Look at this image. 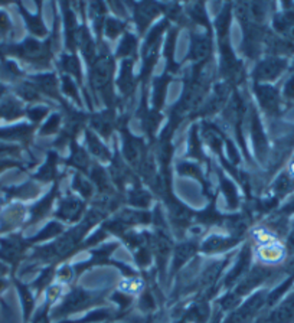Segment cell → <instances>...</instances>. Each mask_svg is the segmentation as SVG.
I'll use <instances>...</instances> for the list:
<instances>
[{"instance_id": "6da1fadb", "label": "cell", "mask_w": 294, "mask_h": 323, "mask_svg": "<svg viewBox=\"0 0 294 323\" xmlns=\"http://www.w3.org/2000/svg\"><path fill=\"white\" fill-rule=\"evenodd\" d=\"M89 303H91V297L88 296L85 291L76 290L74 293H71L68 300L59 309V313L62 314V313L75 312V310H79V309H84Z\"/></svg>"}, {"instance_id": "3957f363", "label": "cell", "mask_w": 294, "mask_h": 323, "mask_svg": "<svg viewBox=\"0 0 294 323\" xmlns=\"http://www.w3.org/2000/svg\"><path fill=\"white\" fill-rule=\"evenodd\" d=\"M284 66H285V62L281 59H268L258 66L257 76L262 78V79H271L283 71Z\"/></svg>"}, {"instance_id": "7402d4cb", "label": "cell", "mask_w": 294, "mask_h": 323, "mask_svg": "<svg viewBox=\"0 0 294 323\" xmlns=\"http://www.w3.org/2000/svg\"><path fill=\"white\" fill-rule=\"evenodd\" d=\"M59 276H61V279H62V280H69V270L65 267V269L61 271V274H59Z\"/></svg>"}, {"instance_id": "8992f818", "label": "cell", "mask_w": 294, "mask_h": 323, "mask_svg": "<svg viewBox=\"0 0 294 323\" xmlns=\"http://www.w3.org/2000/svg\"><path fill=\"white\" fill-rule=\"evenodd\" d=\"M195 251V246L192 244H183L176 250V254H174V267H179L180 264H183L186 260L189 259Z\"/></svg>"}, {"instance_id": "2e32d148", "label": "cell", "mask_w": 294, "mask_h": 323, "mask_svg": "<svg viewBox=\"0 0 294 323\" xmlns=\"http://www.w3.org/2000/svg\"><path fill=\"white\" fill-rule=\"evenodd\" d=\"M58 123H59V117L56 116V117H52V119L48 121V124L45 126V129L42 130V133L45 134H48V133H54L56 127H58Z\"/></svg>"}, {"instance_id": "4fadbf2b", "label": "cell", "mask_w": 294, "mask_h": 323, "mask_svg": "<svg viewBox=\"0 0 294 323\" xmlns=\"http://www.w3.org/2000/svg\"><path fill=\"white\" fill-rule=\"evenodd\" d=\"M207 314V306H205V304H199V306H196L195 309L192 310V313H190V319H193L196 322H202V320H205Z\"/></svg>"}, {"instance_id": "30bf717a", "label": "cell", "mask_w": 294, "mask_h": 323, "mask_svg": "<svg viewBox=\"0 0 294 323\" xmlns=\"http://www.w3.org/2000/svg\"><path fill=\"white\" fill-rule=\"evenodd\" d=\"M88 144H89V147H91V150L92 153H95L97 156H101V157H109V153L107 150L98 143V140L95 137H92V136H88Z\"/></svg>"}, {"instance_id": "9c48e42d", "label": "cell", "mask_w": 294, "mask_h": 323, "mask_svg": "<svg viewBox=\"0 0 294 323\" xmlns=\"http://www.w3.org/2000/svg\"><path fill=\"white\" fill-rule=\"evenodd\" d=\"M229 244H232L228 239H222V238H209L207 243L204 244V250L207 251H218L222 248H227Z\"/></svg>"}, {"instance_id": "44dd1931", "label": "cell", "mask_w": 294, "mask_h": 323, "mask_svg": "<svg viewBox=\"0 0 294 323\" xmlns=\"http://www.w3.org/2000/svg\"><path fill=\"white\" fill-rule=\"evenodd\" d=\"M64 87H65V91L68 93V94H71V96H75V87H74V84H72V83H71L68 78H65Z\"/></svg>"}, {"instance_id": "ac0fdd59", "label": "cell", "mask_w": 294, "mask_h": 323, "mask_svg": "<svg viewBox=\"0 0 294 323\" xmlns=\"http://www.w3.org/2000/svg\"><path fill=\"white\" fill-rule=\"evenodd\" d=\"M142 307L144 309V310H150V309H153V307H154V302H153V299H152V296H150V294H146V296L143 297Z\"/></svg>"}, {"instance_id": "ba28073f", "label": "cell", "mask_w": 294, "mask_h": 323, "mask_svg": "<svg viewBox=\"0 0 294 323\" xmlns=\"http://www.w3.org/2000/svg\"><path fill=\"white\" fill-rule=\"evenodd\" d=\"M211 43L205 38H201V39H196L195 45H193V55H195L196 59H204L205 56H208L209 54V46Z\"/></svg>"}, {"instance_id": "7a4b0ae2", "label": "cell", "mask_w": 294, "mask_h": 323, "mask_svg": "<svg viewBox=\"0 0 294 323\" xmlns=\"http://www.w3.org/2000/svg\"><path fill=\"white\" fill-rule=\"evenodd\" d=\"M257 94L261 101L262 107L270 113H275L278 108V94L277 91L268 86H258L257 87Z\"/></svg>"}, {"instance_id": "8fae6325", "label": "cell", "mask_w": 294, "mask_h": 323, "mask_svg": "<svg viewBox=\"0 0 294 323\" xmlns=\"http://www.w3.org/2000/svg\"><path fill=\"white\" fill-rule=\"evenodd\" d=\"M134 46H136V39L133 36H126L123 43H121L119 55H130L134 51Z\"/></svg>"}, {"instance_id": "5b68a950", "label": "cell", "mask_w": 294, "mask_h": 323, "mask_svg": "<svg viewBox=\"0 0 294 323\" xmlns=\"http://www.w3.org/2000/svg\"><path fill=\"white\" fill-rule=\"evenodd\" d=\"M248 261H250V254H248V250H244V251H242V254H241L238 264L235 266V269L231 271V274H229L228 279H227V284H231L232 281L235 280V279L240 276L241 273L244 271V269L248 266Z\"/></svg>"}, {"instance_id": "ffe728a7", "label": "cell", "mask_w": 294, "mask_h": 323, "mask_svg": "<svg viewBox=\"0 0 294 323\" xmlns=\"http://www.w3.org/2000/svg\"><path fill=\"white\" fill-rule=\"evenodd\" d=\"M284 93H285V96L288 98H294V76L285 84V87H284Z\"/></svg>"}, {"instance_id": "9a60e30c", "label": "cell", "mask_w": 294, "mask_h": 323, "mask_svg": "<svg viewBox=\"0 0 294 323\" xmlns=\"http://www.w3.org/2000/svg\"><path fill=\"white\" fill-rule=\"evenodd\" d=\"M121 29H123V26H121V23H119V22H107V33H109V36H116V35H119V33L121 32Z\"/></svg>"}, {"instance_id": "5bb4252c", "label": "cell", "mask_w": 294, "mask_h": 323, "mask_svg": "<svg viewBox=\"0 0 294 323\" xmlns=\"http://www.w3.org/2000/svg\"><path fill=\"white\" fill-rule=\"evenodd\" d=\"M41 79H42V81H41V86H42V88H44L45 91H48L49 94H54L55 90H56V83H55L54 76H44V78H41Z\"/></svg>"}, {"instance_id": "e0dca14e", "label": "cell", "mask_w": 294, "mask_h": 323, "mask_svg": "<svg viewBox=\"0 0 294 323\" xmlns=\"http://www.w3.org/2000/svg\"><path fill=\"white\" fill-rule=\"evenodd\" d=\"M137 263L140 264V266H147L149 264V261H150V257H149V253L147 251H144V250H142V251H139V254H137Z\"/></svg>"}, {"instance_id": "d6986e66", "label": "cell", "mask_w": 294, "mask_h": 323, "mask_svg": "<svg viewBox=\"0 0 294 323\" xmlns=\"http://www.w3.org/2000/svg\"><path fill=\"white\" fill-rule=\"evenodd\" d=\"M224 188H225V192H227V195H228L229 196V201H231V204L234 205L235 204V201H237V199H235V191H234V188H232V185H231V183H224Z\"/></svg>"}, {"instance_id": "7c38bea8", "label": "cell", "mask_w": 294, "mask_h": 323, "mask_svg": "<svg viewBox=\"0 0 294 323\" xmlns=\"http://www.w3.org/2000/svg\"><path fill=\"white\" fill-rule=\"evenodd\" d=\"M62 65H64V68H65L66 71H69V72L75 74L76 76H79V65H78L74 56H66L65 59L62 61Z\"/></svg>"}, {"instance_id": "277c9868", "label": "cell", "mask_w": 294, "mask_h": 323, "mask_svg": "<svg viewBox=\"0 0 294 323\" xmlns=\"http://www.w3.org/2000/svg\"><path fill=\"white\" fill-rule=\"evenodd\" d=\"M251 129H252V137H254V143H255L257 151L261 153V151L265 150V140H264V134H262L260 121H258V119L255 116L252 117V127Z\"/></svg>"}, {"instance_id": "52a82bcc", "label": "cell", "mask_w": 294, "mask_h": 323, "mask_svg": "<svg viewBox=\"0 0 294 323\" xmlns=\"http://www.w3.org/2000/svg\"><path fill=\"white\" fill-rule=\"evenodd\" d=\"M281 248H278L277 246H265L260 250V256L261 259L265 261H277L278 259H281Z\"/></svg>"}]
</instances>
